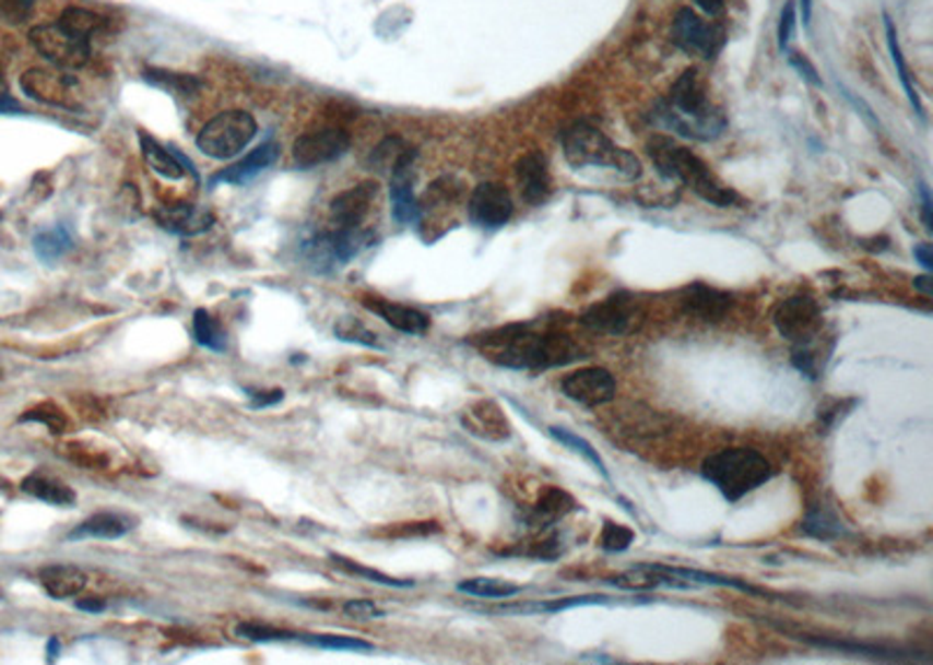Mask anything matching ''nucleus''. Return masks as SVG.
<instances>
[{
  "mask_svg": "<svg viewBox=\"0 0 933 665\" xmlns=\"http://www.w3.org/2000/svg\"><path fill=\"white\" fill-rule=\"evenodd\" d=\"M470 344L497 367L546 371L565 367L583 357L577 341L558 330H540L538 322H516L476 334Z\"/></svg>",
  "mask_w": 933,
  "mask_h": 665,
  "instance_id": "1",
  "label": "nucleus"
},
{
  "mask_svg": "<svg viewBox=\"0 0 933 665\" xmlns=\"http://www.w3.org/2000/svg\"><path fill=\"white\" fill-rule=\"evenodd\" d=\"M653 117L672 133L700 143L717 141L729 127V119L710 100L707 82L696 68H688L680 75L675 87L670 90V96L656 106Z\"/></svg>",
  "mask_w": 933,
  "mask_h": 665,
  "instance_id": "2",
  "label": "nucleus"
},
{
  "mask_svg": "<svg viewBox=\"0 0 933 665\" xmlns=\"http://www.w3.org/2000/svg\"><path fill=\"white\" fill-rule=\"evenodd\" d=\"M647 155L661 178L684 182L690 192H696L712 206L729 209L737 201V194L731 187H725L698 155L677 145L668 135H653L647 143Z\"/></svg>",
  "mask_w": 933,
  "mask_h": 665,
  "instance_id": "3",
  "label": "nucleus"
},
{
  "mask_svg": "<svg viewBox=\"0 0 933 665\" xmlns=\"http://www.w3.org/2000/svg\"><path fill=\"white\" fill-rule=\"evenodd\" d=\"M772 465L766 455L749 447H733L712 453L702 463V476L729 502H737L747 492L766 486L772 479Z\"/></svg>",
  "mask_w": 933,
  "mask_h": 665,
  "instance_id": "4",
  "label": "nucleus"
},
{
  "mask_svg": "<svg viewBox=\"0 0 933 665\" xmlns=\"http://www.w3.org/2000/svg\"><path fill=\"white\" fill-rule=\"evenodd\" d=\"M563 152L567 164L572 168H610L626 180H637L642 176V164H639L635 155L614 145L600 129L586 122H575L563 131Z\"/></svg>",
  "mask_w": 933,
  "mask_h": 665,
  "instance_id": "5",
  "label": "nucleus"
},
{
  "mask_svg": "<svg viewBox=\"0 0 933 665\" xmlns=\"http://www.w3.org/2000/svg\"><path fill=\"white\" fill-rule=\"evenodd\" d=\"M257 135V119L248 110H224L205 122L197 135V147L209 159H234Z\"/></svg>",
  "mask_w": 933,
  "mask_h": 665,
  "instance_id": "6",
  "label": "nucleus"
},
{
  "mask_svg": "<svg viewBox=\"0 0 933 665\" xmlns=\"http://www.w3.org/2000/svg\"><path fill=\"white\" fill-rule=\"evenodd\" d=\"M772 322L793 348H824V313L812 295L799 293L782 299L775 306Z\"/></svg>",
  "mask_w": 933,
  "mask_h": 665,
  "instance_id": "7",
  "label": "nucleus"
},
{
  "mask_svg": "<svg viewBox=\"0 0 933 665\" xmlns=\"http://www.w3.org/2000/svg\"><path fill=\"white\" fill-rule=\"evenodd\" d=\"M28 40L36 52L61 71H80L92 59L90 40H82L63 31L59 24H38L28 31Z\"/></svg>",
  "mask_w": 933,
  "mask_h": 665,
  "instance_id": "8",
  "label": "nucleus"
},
{
  "mask_svg": "<svg viewBox=\"0 0 933 665\" xmlns=\"http://www.w3.org/2000/svg\"><path fill=\"white\" fill-rule=\"evenodd\" d=\"M22 92L43 106L80 110V82L61 68H28L20 78Z\"/></svg>",
  "mask_w": 933,
  "mask_h": 665,
  "instance_id": "9",
  "label": "nucleus"
},
{
  "mask_svg": "<svg viewBox=\"0 0 933 665\" xmlns=\"http://www.w3.org/2000/svg\"><path fill=\"white\" fill-rule=\"evenodd\" d=\"M670 36L682 52L702 59H714L725 43V31L717 24H707L690 8L677 12Z\"/></svg>",
  "mask_w": 933,
  "mask_h": 665,
  "instance_id": "10",
  "label": "nucleus"
},
{
  "mask_svg": "<svg viewBox=\"0 0 933 665\" xmlns=\"http://www.w3.org/2000/svg\"><path fill=\"white\" fill-rule=\"evenodd\" d=\"M639 318L637 301L628 293H614L604 297L602 301L593 304L589 311L581 316V325L598 334H610L618 336L626 334L635 328V320Z\"/></svg>",
  "mask_w": 933,
  "mask_h": 665,
  "instance_id": "11",
  "label": "nucleus"
},
{
  "mask_svg": "<svg viewBox=\"0 0 933 665\" xmlns=\"http://www.w3.org/2000/svg\"><path fill=\"white\" fill-rule=\"evenodd\" d=\"M351 150V135L343 129H320L304 133L292 145V162L297 168H316L336 162Z\"/></svg>",
  "mask_w": 933,
  "mask_h": 665,
  "instance_id": "12",
  "label": "nucleus"
},
{
  "mask_svg": "<svg viewBox=\"0 0 933 665\" xmlns=\"http://www.w3.org/2000/svg\"><path fill=\"white\" fill-rule=\"evenodd\" d=\"M563 395L581 406L598 408L610 404L616 397V381L610 369L602 367H586L579 371L567 373L560 383Z\"/></svg>",
  "mask_w": 933,
  "mask_h": 665,
  "instance_id": "13",
  "label": "nucleus"
},
{
  "mask_svg": "<svg viewBox=\"0 0 933 665\" xmlns=\"http://www.w3.org/2000/svg\"><path fill=\"white\" fill-rule=\"evenodd\" d=\"M466 211H470V217L476 227L499 229L511 219L513 201L503 185L481 182L474 187L470 203H466Z\"/></svg>",
  "mask_w": 933,
  "mask_h": 665,
  "instance_id": "14",
  "label": "nucleus"
},
{
  "mask_svg": "<svg viewBox=\"0 0 933 665\" xmlns=\"http://www.w3.org/2000/svg\"><path fill=\"white\" fill-rule=\"evenodd\" d=\"M152 217L164 231L176 236H199L215 225V215L194 203H160Z\"/></svg>",
  "mask_w": 933,
  "mask_h": 665,
  "instance_id": "15",
  "label": "nucleus"
},
{
  "mask_svg": "<svg viewBox=\"0 0 933 665\" xmlns=\"http://www.w3.org/2000/svg\"><path fill=\"white\" fill-rule=\"evenodd\" d=\"M413 162H416V150L397 162L390 170V201H392V217L400 225H413L421 219L418 199L413 194Z\"/></svg>",
  "mask_w": 933,
  "mask_h": 665,
  "instance_id": "16",
  "label": "nucleus"
},
{
  "mask_svg": "<svg viewBox=\"0 0 933 665\" xmlns=\"http://www.w3.org/2000/svg\"><path fill=\"white\" fill-rule=\"evenodd\" d=\"M378 192L376 182H359L353 190L336 194L330 203V225L332 229H357L365 222V215Z\"/></svg>",
  "mask_w": 933,
  "mask_h": 665,
  "instance_id": "17",
  "label": "nucleus"
},
{
  "mask_svg": "<svg viewBox=\"0 0 933 665\" xmlns=\"http://www.w3.org/2000/svg\"><path fill=\"white\" fill-rule=\"evenodd\" d=\"M464 430L486 441H507L511 437V423L505 412L493 400H479L464 408L462 414Z\"/></svg>",
  "mask_w": 933,
  "mask_h": 665,
  "instance_id": "18",
  "label": "nucleus"
},
{
  "mask_svg": "<svg viewBox=\"0 0 933 665\" xmlns=\"http://www.w3.org/2000/svg\"><path fill=\"white\" fill-rule=\"evenodd\" d=\"M682 309L686 316L702 322H721L733 309V297L723 289L705 283L688 285L682 293Z\"/></svg>",
  "mask_w": 933,
  "mask_h": 665,
  "instance_id": "19",
  "label": "nucleus"
},
{
  "mask_svg": "<svg viewBox=\"0 0 933 665\" xmlns=\"http://www.w3.org/2000/svg\"><path fill=\"white\" fill-rule=\"evenodd\" d=\"M281 157V145L275 141H267L259 147H255L248 157H244L240 162H236L229 168H222L220 174H215L209 180V187L215 185H248L252 182L257 176H262L267 168H271Z\"/></svg>",
  "mask_w": 933,
  "mask_h": 665,
  "instance_id": "20",
  "label": "nucleus"
},
{
  "mask_svg": "<svg viewBox=\"0 0 933 665\" xmlns=\"http://www.w3.org/2000/svg\"><path fill=\"white\" fill-rule=\"evenodd\" d=\"M138 145H141V152H143L147 166L152 168V174H157L160 178L170 180V182H180L187 174H194L192 162H189L185 155H180V152H176L173 147H164L160 141H154L150 133L138 131Z\"/></svg>",
  "mask_w": 933,
  "mask_h": 665,
  "instance_id": "21",
  "label": "nucleus"
},
{
  "mask_svg": "<svg viewBox=\"0 0 933 665\" xmlns=\"http://www.w3.org/2000/svg\"><path fill=\"white\" fill-rule=\"evenodd\" d=\"M362 306H365V309L371 311L374 316L386 320L392 330L402 334L421 336L429 330V318L418 309H411V306L381 299V297H365L362 299Z\"/></svg>",
  "mask_w": 933,
  "mask_h": 665,
  "instance_id": "22",
  "label": "nucleus"
},
{
  "mask_svg": "<svg viewBox=\"0 0 933 665\" xmlns=\"http://www.w3.org/2000/svg\"><path fill=\"white\" fill-rule=\"evenodd\" d=\"M516 180H518V190H521V197L532 203V206H540L551 194V174H548V164L542 152H528L516 164Z\"/></svg>",
  "mask_w": 933,
  "mask_h": 665,
  "instance_id": "23",
  "label": "nucleus"
},
{
  "mask_svg": "<svg viewBox=\"0 0 933 665\" xmlns=\"http://www.w3.org/2000/svg\"><path fill=\"white\" fill-rule=\"evenodd\" d=\"M610 584H614V586H618V589H626V591L694 589V586H696V584L686 582V579H682V577L668 574V572H661V570H653V568L649 566V562H645V566H637V568H633V570H628V572H624V574L610 577Z\"/></svg>",
  "mask_w": 933,
  "mask_h": 665,
  "instance_id": "24",
  "label": "nucleus"
},
{
  "mask_svg": "<svg viewBox=\"0 0 933 665\" xmlns=\"http://www.w3.org/2000/svg\"><path fill=\"white\" fill-rule=\"evenodd\" d=\"M135 527V519L127 516V514H117V511H98V514L90 516L86 521H82L75 531L68 535V539H119L129 535Z\"/></svg>",
  "mask_w": 933,
  "mask_h": 665,
  "instance_id": "25",
  "label": "nucleus"
},
{
  "mask_svg": "<svg viewBox=\"0 0 933 665\" xmlns=\"http://www.w3.org/2000/svg\"><path fill=\"white\" fill-rule=\"evenodd\" d=\"M577 509V502H575V498L569 496V492H565L563 488H556V486H548L542 496H540V500L532 504V509L528 511V523L530 525H534V527H548V525H556L558 521H563L569 511H575Z\"/></svg>",
  "mask_w": 933,
  "mask_h": 665,
  "instance_id": "26",
  "label": "nucleus"
},
{
  "mask_svg": "<svg viewBox=\"0 0 933 665\" xmlns=\"http://www.w3.org/2000/svg\"><path fill=\"white\" fill-rule=\"evenodd\" d=\"M38 579L43 589L51 595L55 601H68L75 598L86 589V574L75 566H47L38 572Z\"/></svg>",
  "mask_w": 933,
  "mask_h": 665,
  "instance_id": "27",
  "label": "nucleus"
},
{
  "mask_svg": "<svg viewBox=\"0 0 933 665\" xmlns=\"http://www.w3.org/2000/svg\"><path fill=\"white\" fill-rule=\"evenodd\" d=\"M22 490L28 492L36 500H43L55 507H75L78 496L75 490L61 482L59 476L47 474V472H33L22 482Z\"/></svg>",
  "mask_w": 933,
  "mask_h": 665,
  "instance_id": "28",
  "label": "nucleus"
},
{
  "mask_svg": "<svg viewBox=\"0 0 933 665\" xmlns=\"http://www.w3.org/2000/svg\"><path fill=\"white\" fill-rule=\"evenodd\" d=\"M801 531L807 537H815V539H822V542H831V539H838V537L848 535V527H845V523L840 521V516L836 514V511L831 507L822 504V502L819 504H812L807 509V514H805V519L801 523Z\"/></svg>",
  "mask_w": 933,
  "mask_h": 665,
  "instance_id": "29",
  "label": "nucleus"
},
{
  "mask_svg": "<svg viewBox=\"0 0 933 665\" xmlns=\"http://www.w3.org/2000/svg\"><path fill=\"white\" fill-rule=\"evenodd\" d=\"M610 603L607 595H572V598H556V601H538V603H521V605H505L497 607L499 614H556L563 609L583 607V605H604Z\"/></svg>",
  "mask_w": 933,
  "mask_h": 665,
  "instance_id": "30",
  "label": "nucleus"
},
{
  "mask_svg": "<svg viewBox=\"0 0 933 665\" xmlns=\"http://www.w3.org/2000/svg\"><path fill=\"white\" fill-rule=\"evenodd\" d=\"M649 566L653 570H661V572H668V574L682 577V579H686V582H690V584H710V586H723V589H737L742 593H752V595H768L764 589L752 586L747 582H740V579H735V577H721V574H712V572H700V570H694V568L653 566V562H649Z\"/></svg>",
  "mask_w": 933,
  "mask_h": 665,
  "instance_id": "31",
  "label": "nucleus"
},
{
  "mask_svg": "<svg viewBox=\"0 0 933 665\" xmlns=\"http://www.w3.org/2000/svg\"><path fill=\"white\" fill-rule=\"evenodd\" d=\"M57 24L63 31L71 33V36L82 38V40H90L92 36H96V33L108 28L106 16L94 12V10H86V8H66L59 14Z\"/></svg>",
  "mask_w": 933,
  "mask_h": 665,
  "instance_id": "32",
  "label": "nucleus"
},
{
  "mask_svg": "<svg viewBox=\"0 0 933 665\" xmlns=\"http://www.w3.org/2000/svg\"><path fill=\"white\" fill-rule=\"evenodd\" d=\"M885 31H887V45H889L891 61H894V66H896L898 80H901V84H904L906 96H908V100H910V106H912L914 115H918V117L922 119V122H924V108H922V100H920V94H918V90H914V84H912V80H910L908 66H906V59H904V52H901V45H898V33H896L894 22L889 20V16H885Z\"/></svg>",
  "mask_w": 933,
  "mask_h": 665,
  "instance_id": "33",
  "label": "nucleus"
},
{
  "mask_svg": "<svg viewBox=\"0 0 933 665\" xmlns=\"http://www.w3.org/2000/svg\"><path fill=\"white\" fill-rule=\"evenodd\" d=\"M458 591L466 593V595H474V598L503 601V598H511V595L521 593L523 586L509 584V582H503V579H493V577H472V579H464V582H460Z\"/></svg>",
  "mask_w": 933,
  "mask_h": 665,
  "instance_id": "34",
  "label": "nucleus"
},
{
  "mask_svg": "<svg viewBox=\"0 0 933 665\" xmlns=\"http://www.w3.org/2000/svg\"><path fill=\"white\" fill-rule=\"evenodd\" d=\"M20 420L22 423H40L51 435H66V432L73 430L71 418H68L63 408L57 406L55 402H40L36 406H31L28 412L22 414Z\"/></svg>",
  "mask_w": 933,
  "mask_h": 665,
  "instance_id": "35",
  "label": "nucleus"
},
{
  "mask_svg": "<svg viewBox=\"0 0 933 665\" xmlns=\"http://www.w3.org/2000/svg\"><path fill=\"white\" fill-rule=\"evenodd\" d=\"M71 248H73V236L68 234V229L61 225L55 229H45L33 238V250H36L38 260L43 262H55Z\"/></svg>",
  "mask_w": 933,
  "mask_h": 665,
  "instance_id": "36",
  "label": "nucleus"
},
{
  "mask_svg": "<svg viewBox=\"0 0 933 665\" xmlns=\"http://www.w3.org/2000/svg\"><path fill=\"white\" fill-rule=\"evenodd\" d=\"M154 87H160L168 94H182V96H192L194 92H199L203 87V82L194 75H185V73H170V71H160V68H147L143 75Z\"/></svg>",
  "mask_w": 933,
  "mask_h": 665,
  "instance_id": "37",
  "label": "nucleus"
},
{
  "mask_svg": "<svg viewBox=\"0 0 933 665\" xmlns=\"http://www.w3.org/2000/svg\"><path fill=\"white\" fill-rule=\"evenodd\" d=\"M334 334L341 341H349V344H357L365 348H374V351H383L386 346L381 344V339H378L365 322L357 320L355 316H343L334 322Z\"/></svg>",
  "mask_w": 933,
  "mask_h": 665,
  "instance_id": "38",
  "label": "nucleus"
},
{
  "mask_svg": "<svg viewBox=\"0 0 933 665\" xmlns=\"http://www.w3.org/2000/svg\"><path fill=\"white\" fill-rule=\"evenodd\" d=\"M330 560H332V566H334L336 570H341V572H345V574L359 577V579H367V582H374V584L392 586V589H409V586H413L411 579H394V577H388V574L378 572V570H371V568L359 566V562H355L353 558H343V556H339V554H330Z\"/></svg>",
  "mask_w": 933,
  "mask_h": 665,
  "instance_id": "39",
  "label": "nucleus"
},
{
  "mask_svg": "<svg viewBox=\"0 0 933 665\" xmlns=\"http://www.w3.org/2000/svg\"><path fill=\"white\" fill-rule=\"evenodd\" d=\"M194 341L199 346L222 353L227 348V334L220 328V322L211 316V311L197 309L194 311Z\"/></svg>",
  "mask_w": 933,
  "mask_h": 665,
  "instance_id": "40",
  "label": "nucleus"
},
{
  "mask_svg": "<svg viewBox=\"0 0 933 665\" xmlns=\"http://www.w3.org/2000/svg\"><path fill=\"white\" fill-rule=\"evenodd\" d=\"M805 640H807V642H812V644H817V646H826V650H838V652H850V654H863V656L887 658V661L901 658V656H898V652H894V650H885V646L866 644V642L834 640V638H812V636H805Z\"/></svg>",
  "mask_w": 933,
  "mask_h": 665,
  "instance_id": "41",
  "label": "nucleus"
},
{
  "mask_svg": "<svg viewBox=\"0 0 933 665\" xmlns=\"http://www.w3.org/2000/svg\"><path fill=\"white\" fill-rule=\"evenodd\" d=\"M548 435L556 439L558 443H563V447H567V449H572L575 453H579V455H583L586 460H589V463L604 476V479H610V472H607V465H604V460L600 458V453L591 447L589 441H586L583 437H579V435H575V432H569L567 428H556V425H553V428H548Z\"/></svg>",
  "mask_w": 933,
  "mask_h": 665,
  "instance_id": "42",
  "label": "nucleus"
},
{
  "mask_svg": "<svg viewBox=\"0 0 933 665\" xmlns=\"http://www.w3.org/2000/svg\"><path fill=\"white\" fill-rule=\"evenodd\" d=\"M411 150L413 147L406 141L397 139V135H390V139L381 141L371 150L369 166L374 170H381V174H390V170L397 166V162H400Z\"/></svg>",
  "mask_w": 933,
  "mask_h": 665,
  "instance_id": "43",
  "label": "nucleus"
},
{
  "mask_svg": "<svg viewBox=\"0 0 933 665\" xmlns=\"http://www.w3.org/2000/svg\"><path fill=\"white\" fill-rule=\"evenodd\" d=\"M302 642L314 644L318 650H330V652H374L376 646L367 640H357L349 636H302Z\"/></svg>",
  "mask_w": 933,
  "mask_h": 665,
  "instance_id": "44",
  "label": "nucleus"
},
{
  "mask_svg": "<svg viewBox=\"0 0 933 665\" xmlns=\"http://www.w3.org/2000/svg\"><path fill=\"white\" fill-rule=\"evenodd\" d=\"M234 633L244 640L250 642H290V640H302L299 633H290V630H281V628H271L264 624H252V621H244L238 624Z\"/></svg>",
  "mask_w": 933,
  "mask_h": 665,
  "instance_id": "45",
  "label": "nucleus"
},
{
  "mask_svg": "<svg viewBox=\"0 0 933 665\" xmlns=\"http://www.w3.org/2000/svg\"><path fill=\"white\" fill-rule=\"evenodd\" d=\"M854 404H857V400H828V402H824L817 412L819 435H828L834 428H838V425L845 420V416H850Z\"/></svg>",
  "mask_w": 933,
  "mask_h": 665,
  "instance_id": "46",
  "label": "nucleus"
},
{
  "mask_svg": "<svg viewBox=\"0 0 933 665\" xmlns=\"http://www.w3.org/2000/svg\"><path fill=\"white\" fill-rule=\"evenodd\" d=\"M635 542V533L630 527L614 523V521H604L602 533H600V547L610 554H621L626 551L630 544Z\"/></svg>",
  "mask_w": 933,
  "mask_h": 665,
  "instance_id": "47",
  "label": "nucleus"
},
{
  "mask_svg": "<svg viewBox=\"0 0 933 665\" xmlns=\"http://www.w3.org/2000/svg\"><path fill=\"white\" fill-rule=\"evenodd\" d=\"M33 14V0H0V22L20 26Z\"/></svg>",
  "mask_w": 933,
  "mask_h": 665,
  "instance_id": "48",
  "label": "nucleus"
},
{
  "mask_svg": "<svg viewBox=\"0 0 933 665\" xmlns=\"http://www.w3.org/2000/svg\"><path fill=\"white\" fill-rule=\"evenodd\" d=\"M793 26H796V5L784 3L780 12V24H777V43H780V52H787L789 43L793 38Z\"/></svg>",
  "mask_w": 933,
  "mask_h": 665,
  "instance_id": "49",
  "label": "nucleus"
},
{
  "mask_svg": "<svg viewBox=\"0 0 933 665\" xmlns=\"http://www.w3.org/2000/svg\"><path fill=\"white\" fill-rule=\"evenodd\" d=\"M343 611L349 614L355 621H367V619H383L386 611L378 609L371 601H349L343 605Z\"/></svg>",
  "mask_w": 933,
  "mask_h": 665,
  "instance_id": "50",
  "label": "nucleus"
},
{
  "mask_svg": "<svg viewBox=\"0 0 933 665\" xmlns=\"http://www.w3.org/2000/svg\"><path fill=\"white\" fill-rule=\"evenodd\" d=\"M248 392V397H250V406L252 408H269V406H275V404H281L283 402V390L281 388H273V390H246Z\"/></svg>",
  "mask_w": 933,
  "mask_h": 665,
  "instance_id": "51",
  "label": "nucleus"
},
{
  "mask_svg": "<svg viewBox=\"0 0 933 665\" xmlns=\"http://www.w3.org/2000/svg\"><path fill=\"white\" fill-rule=\"evenodd\" d=\"M789 61H791V66L796 68V71L801 73V78L805 80V82H810V84H815V87H822V78L817 75V68L812 66L805 57H801V55H791L789 57Z\"/></svg>",
  "mask_w": 933,
  "mask_h": 665,
  "instance_id": "52",
  "label": "nucleus"
},
{
  "mask_svg": "<svg viewBox=\"0 0 933 665\" xmlns=\"http://www.w3.org/2000/svg\"><path fill=\"white\" fill-rule=\"evenodd\" d=\"M920 197H922V219H924V227L931 231L933 229V201H931V194H929V187L926 185H920Z\"/></svg>",
  "mask_w": 933,
  "mask_h": 665,
  "instance_id": "53",
  "label": "nucleus"
},
{
  "mask_svg": "<svg viewBox=\"0 0 933 665\" xmlns=\"http://www.w3.org/2000/svg\"><path fill=\"white\" fill-rule=\"evenodd\" d=\"M914 260H918L929 274L933 271V252H931V246L929 244H920V246H914Z\"/></svg>",
  "mask_w": 933,
  "mask_h": 665,
  "instance_id": "54",
  "label": "nucleus"
},
{
  "mask_svg": "<svg viewBox=\"0 0 933 665\" xmlns=\"http://www.w3.org/2000/svg\"><path fill=\"white\" fill-rule=\"evenodd\" d=\"M78 609H82V611H92V614H101V611H106V601L103 598H80L78 601Z\"/></svg>",
  "mask_w": 933,
  "mask_h": 665,
  "instance_id": "55",
  "label": "nucleus"
},
{
  "mask_svg": "<svg viewBox=\"0 0 933 665\" xmlns=\"http://www.w3.org/2000/svg\"><path fill=\"white\" fill-rule=\"evenodd\" d=\"M696 5L705 12V14H710V16H719V14H723V8H725V0H696Z\"/></svg>",
  "mask_w": 933,
  "mask_h": 665,
  "instance_id": "56",
  "label": "nucleus"
},
{
  "mask_svg": "<svg viewBox=\"0 0 933 665\" xmlns=\"http://www.w3.org/2000/svg\"><path fill=\"white\" fill-rule=\"evenodd\" d=\"M848 98L852 100V106H854L857 110H861V115H863V117H866V122H869L873 129H877V131H879V122H877V119L873 117V110H871L866 104H863L861 98H854L852 94H848Z\"/></svg>",
  "mask_w": 933,
  "mask_h": 665,
  "instance_id": "57",
  "label": "nucleus"
},
{
  "mask_svg": "<svg viewBox=\"0 0 933 665\" xmlns=\"http://www.w3.org/2000/svg\"><path fill=\"white\" fill-rule=\"evenodd\" d=\"M912 285H914V289H920V293L926 295V297L933 295V281H931V276H918V278L912 281Z\"/></svg>",
  "mask_w": 933,
  "mask_h": 665,
  "instance_id": "58",
  "label": "nucleus"
},
{
  "mask_svg": "<svg viewBox=\"0 0 933 665\" xmlns=\"http://www.w3.org/2000/svg\"><path fill=\"white\" fill-rule=\"evenodd\" d=\"M20 112L22 108L16 106V100L14 98H10L8 94H0V112Z\"/></svg>",
  "mask_w": 933,
  "mask_h": 665,
  "instance_id": "59",
  "label": "nucleus"
},
{
  "mask_svg": "<svg viewBox=\"0 0 933 665\" xmlns=\"http://www.w3.org/2000/svg\"><path fill=\"white\" fill-rule=\"evenodd\" d=\"M801 12H803V24L810 26V22H812V0H801Z\"/></svg>",
  "mask_w": 933,
  "mask_h": 665,
  "instance_id": "60",
  "label": "nucleus"
},
{
  "mask_svg": "<svg viewBox=\"0 0 933 665\" xmlns=\"http://www.w3.org/2000/svg\"><path fill=\"white\" fill-rule=\"evenodd\" d=\"M57 654H59V640H57V638H51V640H49V644H47V658H49V661H55V658H57Z\"/></svg>",
  "mask_w": 933,
  "mask_h": 665,
  "instance_id": "61",
  "label": "nucleus"
}]
</instances>
